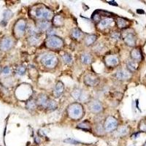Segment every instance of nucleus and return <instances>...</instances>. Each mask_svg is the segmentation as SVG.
<instances>
[{
  "instance_id": "nucleus-1",
  "label": "nucleus",
  "mask_w": 146,
  "mask_h": 146,
  "mask_svg": "<svg viewBox=\"0 0 146 146\" xmlns=\"http://www.w3.org/2000/svg\"><path fill=\"white\" fill-rule=\"evenodd\" d=\"M68 114L73 119H78L83 116V107L80 104L75 103L68 108Z\"/></svg>"
},
{
  "instance_id": "nucleus-2",
  "label": "nucleus",
  "mask_w": 146,
  "mask_h": 146,
  "mask_svg": "<svg viewBox=\"0 0 146 146\" xmlns=\"http://www.w3.org/2000/svg\"><path fill=\"white\" fill-rule=\"evenodd\" d=\"M63 44H64L63 40L60 37H58V36H50L46 41V45L51 48H55V49L60 48L63 46Z\"/></svg>"
},
{
  "instance_id": "nucleus-3",
  "label": "nucleus",
  "mask_w": 146,
  "mask_h": 146,
  "mask_svg": "<svg viewBox=\"0 0 146 146\" xmlns=\"http://www.w3.org/2000/svg\"><path fill=\"white\" fill-rule=\"evenodd\" d=\"M57 61H58L57 58L53 54H46L42 58L43 64L45 66L49 68H52L55 66L56 64H57Z\"/></svg>"
},
{
  "instance_id": "nucleus-4",
  "label": "nucleus",
  "mask_w": 146,
  "mask_h": 146,
  "mask_svg": "<svg viewBox=\"0 0 146 146\" xmlns=\"http://www.w3.org/2000/svg\"><path fill=\"white\" fill-rule=\"evenodd\" d=\"M117 126H118L117 120L112 116H110L106 119L104 127V130L107 132H110V131L115 130L116 129Z\"/></svg>"
},
{
  "instance_id": "nucleus-5",
  "label": "nucleus",
  "mask_w": 146,
  "mask_h": 146,
  "mask_svg": "<svg viewBox=\"0 0 146 146\" xmlns=\"http://www.w3.org/2000/svg\"><path fill=\"white\" fill-rule=\"evenodd\" d=\"M36 17L39 18V19H42V20H48L51 19L53 13L51 11H50L49 10L46 9V8H39L36 10V13H35Z\"/></svg>"
},
{
  "instance_id": "nucleus-6",
  "label": "nucleus",
  "mask_w": 146,
  "mask_h": 146,
  "mask_svg": "<svg viewBox=\"0 0 146 146\" xmlns=\"http://www.w3.org/2000/svg\"><path fill=\"white\" fill-rule=\"evenodd\" d=\"M26 29V23L24 21L20 20L17 22L15 27V31L18 36H21L24 34Z\"/></svg>"
},
{
  "instance_id": "nucleus-7",
  "label": "nucleus",
  "mask_w": 146,
  "mask_h": 146,
  "mask_svg": "<svg viewBox=\"0 0 146 146\" xmlns=\"http://www.w3.org/2000/svg\"><path fill=\"white\" fill-rule=\"evenodd\" d=\"M72 96L77 101H84L86 99L85 93L79 88H75L73 90L72 92Z\"/></svg>"
},
{
  "instance_id": "nucleus-8",
  "label": "nucleus",
  "mask_w": 146,
  "mask_h": 146,
  "mask_svg": "<svg viewBox=\"0 0 146 146\" xmlns=\"http://www.w3.org/2000/svg\"><path fill=\"white\" fill-rule=\"evenodd\" d=\"M13 40L9 37L3 38L0 41V49L2 51H7L9 50L13 46Z\"/></svg>"
},
{
  "instance_id": "nucleus-9",
  "label": "nucleus",
  "mask_w": 146,
  "mask_h": 146,
  "mask_svg": "<svg viewBox=\"0 0 146 146\" xmlns=\"http://www.w3.org/2000/svg\"><path fill=\"white\" fill-rule=\"evenodd\" d=\"M124 42L129 45V46H134L136 43L135 36L132 33H128L126 34L124 37Z\"/></svg>"
},
{
  "instance_id": "nucleus-10",
  "label": "nucleus",
  "mask_w": 146,
  "mask_h": 146,
  "mask_svg": "<svg viewBox=\"0 0 146 146\" xmlns=\"http://www.w3.org/2000/svg\"><path fill=\"white\" fill-rule=\"evenodd\" d=\"M129 77H130V73L128 71L124 70V69L118 70L116 73V78L118 80H121L128 79Z\"/></svg>"
},
{
  "instance_id": "nucleus-11",
  "label": "nucleus",
  "mask_w": 146,
  "mask_h": 146,
  "mask_svg": "<svg viewBox=\"0 0 146 146\" xmlns=\"http://www.w3.org/2000/svg\"><path fill=\"white\" fill-rule=\"evenodd\" d=\"M90 110L94 113H99L102 110V105L99 101H93L90 104Z\"/></svg>"
},
{
  "instance_id": "nucleus-12",
  "label": "nucleus",
  "mask_w": 146,
  "mask_h": 146,
  "mask_svg": "<svg viewBox=\"0 0 146 146\" xmlns=\"http://www.w3.org/2000/svg\"><path fill=\"white\" fill-rule=\"evenodd\" d=\"M105 63L109 66H113L118 64V58L116 56H109L105 58Z\"/></svg>"
},
{
  "instance_id": "nucleus-13",
  "label": "nucleus",
  "mask_w": 146,
  "mask_h": 146,
  "mask_svg": "<svg viewBox=\"0 0 146 146\" xmlns=\"http://www.w3.org/2000/svg\"><path fill=\"white\" fill-rule=\"evenodd\" d=\"M85 83L86 85H88L89 86H94L98 84L99 80H98V78H96L92 75H88L85 77Z\"/></svg>"
},
{
  "instance_id": "nucleus-14",
  "label": "nucleus",
  "mask_w": 146,
  "mask_h": 146,
  "mask_svg": "<svg viewBox=\"0 0 146 146\" xmlns=\"http://www.w3.org/2000/svg\"><path fill=\"white\" fill-rule=\"evenodd\" d=\"M48 102H49V99L47 97V96H45L44 94H41L38 97L37 102H37L38 105H40L41 107H43L45 108H47Z\"/></svg>"
},
{
  "instance_id": "nucleus-15",
  "label": "nucleus",
  "mask_w": 146,
  "mask_h": 146,
  "mask_svg": "<svg viewBox=\"0 0 146 146\" xmlns=\"http://www.w3.org/2000/svg\"><path fill=\"white\" fill-rule=\"evenodd\" d=\"M64 89V86L62 82H58L54 88V95L56 96V97H58L61 95V94L63 93Z\"/></svg>"
},
{
  "instance_id": "nucleus-16",
  "label": "nucleus",
  "mask_w": 146,
  "mask_h": 146,
  "mask_svg": "<svg viewBox=\"0 0 146 146\" xmlns=\"http://www.w3.org/2000/svg\"><path fill=\"white\" fill-rule=\"evenodd\" d=\"M51 23L47 21H41L37 23V29L42 31H47L51 28Z\"/></svg>"
},
{
  "instance_id": "nucleus-17",
  "label": "nucleus",
  "mask_w": 146,
  "mask_h": 146,
  "mask_svg": "<svg viewBox=\"0 0 146 146\" xmlns=\"http://www.w3.org/2000/svg\"><path fill=\"white\" fill-rule=\"evenodd\" d=\"M113 22V19H112V18H104V19H102L100 21L99 26L100 29H106V28H107L110 26Z\"/></svg>"
},
{
  "instance_id": "nucleus-18",
  "label": "nucleus",
  "mask_w": 146,
  "mask_h": 146,
  "mask_svg": "<svg viewBox=\"0 0 146 146\" xmlns=\"http://www.w3.org/2000/svg\"><path fill=\"white\" fill-rule=\"evenodd\" d=\"M97 39V36L95 34H90L88 35L85 38V43L87 45H92Z\"/></svg>"
},
{
  "instance_id": "nucleus-19",
  "label": "nucleus",
  "mask_w": 146,
  "mask_h": 146,
  "mask_svg": "<svg viewBox=\"0 0 146 146\" xmlns=\"http://www.w3.org/2000/svg\"><path fill=\"white\" fill-rule=\"evenodd\" d=\"M81 61L85 64H89L92 61L91 56L89 53H83L81 56Z\"/></svg>"
},
{
  "instance_id": "nucleus-20",
  "label": "nucleus",
  "mask_w": 146,
  "mask_h": 146,
  "mask_svg": "<svg viewBox=\"0 0 146 146\" xmlns=\"http://www.w3.org/2000/svg\"><path fill=\"white\" fill-rule=\"evenodd\" d=\"M131 56L133 59H134L136 61H139L141 59V57H142L139 51L137 49H134L131 52Z\"/></svg>"
},
{
  "instance_id": "nucleus-21",
  "label": "nucleus",
  "mask_w": 146,
  "mask_h": 146,
  "mask_svg": "<svg viewBox=\"0 0 146 146\" xmlns=\"http://www.w3.org/2000/svg\"><path fill=\"white\" fill-rule=\"evenodd\" d=\"M72 36L75 39H79L80 38L82 35H83V32L81 31V30H80L79 29H75L72 30Z\"/></svg>"
},
{
  "instance_id": "nucleus-22",
  "label": "nucleus",
  "mask_w": 146,
  "mask_h": 146,
  "mask_svg": "<svg viewBox=\"0 0 146 146\" xmlns=\"http://www.w3.org/2000/svg\"><path fill=\"white\" fill-rule=\"evenodd\" d=\"M117 25L120 29H124L126 26L127 25V22L125 19L122 18H117Z\"/></svg>"
},
{
  "instance_id": "nucleus-23",
  "label": "nucleus",
  "mask_w": 146,
  "mask_h": 146,
  "mask_svg": "<svg viewBox=\"0 0 146 146\" xmlns=\"http://www.w3.org/2000/svg\"><path fill=\"white\" fill-rule=\"evenodd\" d=\"M126 66H127L128 69H129V71H131V72L135 71V70L137 69V66L136 62H135V61H128Z\"/></svg>"
},
{
  "instance_id": "nucleus-24",
  "label": "nucleus",
  "mask_w": 146,
  "mask_h": 146,
  "mask_svg": "<svg viewBox=\"0 0 146 146\" xmlns=\"http://www.w3.org/2000/svg\"><path fill=\"white\" fill-rule=\"evenodd\" d=\"M53 23L56 26H60L63 24V19L61 16L59 15H56L54 17L53 19Z\"/></svg>"
},
{
  "instance_id": "nucleus-25",
  "label": "nucleus",
  "mask_w": 146,
  "mask_h": 146,
  "mask_svg": "<svg viewBox=\"0 0 146 146\" xmlns=\"http://www.w3.org/2000/svg\"><path fill=\"white\" fill-rule=\"evenodd\" d=\"M38 42H39V38L36 35H31L29 39V43L31 45H36L38 43Z\"/></svg>"
},
{
  "instance_id": "nucleus-26",
  "label": "nucleus",
  "mask_w": 146,
  "mask_h": 146,
  "mask_svg": "<svg viewBox=\"0 0 146 146\" xmlns=\"http://www.w3.org/2000/svg\"><path fill=\"white\" fill-rule=\"evenodd\" d=\"M57 107V104H56V102L54 101V100H52V99H49V102H48V107L47 108H48L51 110H55Z\"/></svg>"
},
{
  "instance_id": "nucleus-27",
  "label": "nucleus",
  "mask_w": 146,
  "mask_h": 146,
  "mask_svg": "<svg viewBox=\"0 0 146 146\" xmlns=\"http://www.w3.org/2000/svg\"><path fill=\"white\" fill-rule=\"evenodd\" d=\"M25 72H26V68H25L24 66H18V67L17 68V69H16L17 75H20V76L23 75L25 74Z\"/></svg>"
},
{
  "instance_id": "nucleus-28",
  "label": "nucleus",
  "mask_w": 146,
  "mask_h": 146,
  "mask_svg": "<svg viewBox=\"0 0 146 146\" xmlns=\"http://www.w3.org/2000/svg\"><path fill=\"white\" fill-rule=\"evenodd\" d=\"M63 59H64V62L66 64H70L72 62V56L69 54H68V53H65L63 56Z\"/></svg>"
},
{
  "instance_id": "nucleus-29",
  "label": "nucleus",
  "mask_w": 146,
  "mask_h": 146,
  "mask_svg": "<svg viewBox=\"0 0 146 146\" xmlns=\"http://www.w3.org/2000/svg\"><path fill=\"white\" fill-rule=\"evenodd\" d=\"M127 133H128V128L126 126H123V127L120 128L118 130V134L121 136H124V135L126 134Z\"/></svg>"
},
{
  "instance_id": "nucleus-30",
  "label": "nucleus",
  "mask_w": 146,
  "mask_h": 146,
  "mask_svg": "<svg viewBox=\"0 0 146 146\" xmlns=\"http://www.w3.org/2000/svg\"><path fill=\"white\" fill-rule=\"evenodd\" d=\"M64 142L66 143H69V144H79V143H80L79 141L74 139H72V138L66 139H64Z\"/></svg>"
},
{
  "instance_id": "nucleus-31",
  "label": "nucleus",
  "mask_w": 146,
  "mask_h": 146,
  "mask_svg": "<svg viewBox=\"0 0 146 146\" xmlns=\"http://www.w3.org/2000/svg\"><path fill=\"white\" fill-rule=\"evenodd\" d=\"M12 15H13V13H12V12H11L10 10H6V11L4 13V15H4L5 21H7L6 20H7V19H9L10 18H11Z\"/></svg>"
},
{
  "instance_id": "nucleus-32",
  "label": "nucleus",
  "mask_w": 146,
  "mask_h": 146,
  "mask_svg": "<svg viewBox=\"0 0 146 146\" xmlns=\"http://www.w3.org/2000/svg\"><path fill=\"white\" fill-rule=\"evenodd\" d=\"M92 19L93 21H94L95 22H100L101 21V18H100V15L99 14H95L94 13L93 15H92Z\"/></svg>"
},
{
  "instance_id": "nucleus-33",
  "label": "nucleus",
  "mask_w": 146,
  "mask_h": 146,
  "mask_svg": "<svg viewBox=\"0 0 146 146\" xmlns=\"http://www.w3.org/2000/svg\"><path fill=\"white\" fill-rule=\"evenodd\" d=\"M35 105H36V103H35V102L33 100H31V101H29L28 103H27V107L29 108V109H34V107H35Z\"/></svg>"
},
{
  "instance_id": "nucleus-34",
  "label": "nucleus",
  "mask_w": 146,
  "mask_h": 146,
  "mask_svg": "<svg viewBox=\"0 0 146 146\" xmlns=\"http://www.w3.org/2000/svg\"><path fill=\"white\" fill-rule=\"evenodd\" d=\"M111 37L115 40H118L120 39V37H121V35H120V34H118L117 32H114V33L112 34Z\"/></svg>"
},
{
  "instance_id": "nucleus-35",
  "label": "nucleus",
  "mask_w": 146,
  "mask_h": 146,
  "mask_svg": "<svg viewBox=\"0 0 146 146\" xmlns=\"http://www.w3.org/2000/svg\"><path fill=\"white\" fill-rule=\"evenodd\" d=\"M3 73L5 75H8V74H10V68L9 67H7V66H6V67H5L4 69H3Z\"/></svg>"
},
{
  "instance_id": "nucleus-36",
  "label": "nucleus",
  "mask_w": 146,
  "mask_h": 146,
  "mask_svg": "<svg viewBox=\"0 0 146 146\" xmlns=\"http://www.w3.org/2000/svg\"><path fill=\"white\" fill-rule=\"evenodd\" d=\"M110 5H116V6H118V4L116 2H114V1H108L107 2Z\"/></svg>"
},
{
  "instance_id": "nucleus-37",
  "label": "nucleus",
  "mask_w": 146,
  "mask_h": 146,
  "mask_svg": "<svg viewBox=\"0 0 146 146\" xmlns=\"http://www.w3.org/2000/svg\"><path fill=\"white\" fill-rule=\"evenodd\" d=\"M137 13H138V14H144V10H139V9H138L137 10Z\"/></svg>"
},
{
  "instance_id": "nucleus-38",
  "label": "nucleus",
  "mask_w": 146,
  "mask_h": 146,
  "mask_svg": "<svg viewBox=\"0 0 146 146\" xmlns=\"http://www.w3.org/2000/svg\"><path fill=\"white\" fill-rule=\"evenodd\" d=\"M0 71H1V68H0Z\"/></svg>"
},
{
  "instance_id": "nucleus-39",
  "label": "nucleus",
  "mask_w": 146,
  "mask_h": 146,
  "mask_svg": "<svg viewBox=\"0 0 146 146\" xmlns=\"http://www.w3.org/2000/svg\"><path fill=\"white\" fill-rule=\"evenodd\" d=\"M145 146H146V145H145Z\"/></svg>"
}]
</instances>
